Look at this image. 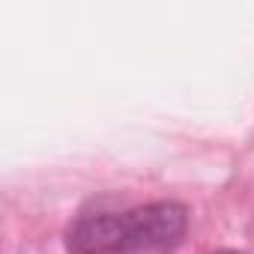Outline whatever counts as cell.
Instances as JSON below:
<instances>
[{
	"mask_svg": "<svg viewBox=\"0 0 254 254\" xmlns=\"http://www.w3.org/2000/svg\"><path fill=\"white\" fill-rule=\"evenodd\" d=\"M189 230V209L177 200H159L123 212V254L126 251H168L180 245Z\"/></svg>",
	"mask_w": 254,
	"mask_h": 254,
	"instance_id": "cell-1",
	"label": "cell"
},
{
	"mask_svg": "<svg viewBox=\"0 0 254 254\" xmlns=\"http://www.w3.org/2000/svg\"><path fill=\"white\" fill-rule=\"evenodd\" d=\"M69 254H123V215L102 212L81 218L66 233Z\"/></svg>",
	"mask_w": 254,
	"mask_h": 254,
	"instance_id": "cell-2",
	"label": "cell"
},
{
	"mask_svg": "<svg viewBox=\"0 0 254 254\" xmlns=\"http://www.w3.org/2000/svg\"><path fill=\"white\" fill-rule=\"evenodd\" d=\"M215 254H239V251H215Z\"/></svg>",
	"mask_w": 254,
	"mask_h": 254,
	"instance_id": "cell-3",
	"label": "cell"
}]
</instances>
